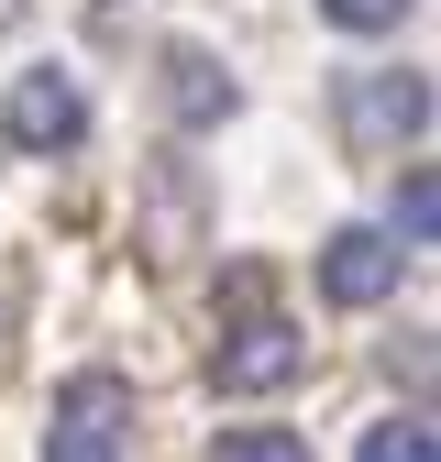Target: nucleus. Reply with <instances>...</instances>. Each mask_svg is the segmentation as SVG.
Instances as JSON below:
<instances>
[{
  "label": "nucleus",
  "mask_w": 441,
  "mask_h": 462,
  "mask_svg": "<svg viewBox=\"0 0 441 462\" xmlns=\"http://www.w3.org/2000/svg\"><path fill=\"white\" fill-rule=\"evenodd\" d=\"M386 286H398V243H386V231L353 220V231L320 243V298H331V309H375Z\"/></svg>",
  "instance_id": "obj_5"
},
{
  "label": "nucleus",
  "mask_w": 441,
  "mask_h": 462,
  "mask_svg": "<svg viewBox=\"0 0 441 462\" xmlns=\"http://www.w3.org/2000/svg\"><path fill=\"white\" fill-rule=\"evenodd\" d=\"M353 462H441V440H430V419H386V430H364Z\"/></svg>",
  "instance_id": "obj_10"
},
{
  "label": "nucleus",
  "mask_w": 441,
  "mask_h": 462,
  "mask_svg": "<svg viewBox=\"0 0 441 462\" xmlns=\"http://www.w3.org/2000/svg\"><path fill=\"white\" fill-rule=\"evenodd\" d=\"M408 12H419V0H320V23H331V33H398Z\"/></svg>",
  "instance_id": "obj_11"
},
{
  "label": "nucleus",
  "mask_w": 441,
  "mask_h": 462,
  "mask_svg": "<svg viewBox=\"0 0 441 462\" xmlns=\"http://www.w3.org/2000/svg\"><path fill=\"white\" fill-rule=\"evenodd\" d=\"M0 133H12L23 154H78L89 143V88L67 67H23L12 78V110H0Z\"/></svg>",
  "instance_id": "obj_4"
},
{
  "label": "nucleus",
  "mask_w": 441,
  "mask_h": 462,
  "mask_svg": "<svg viewBox=\"0 0 441 462\" xmlns=\"http://www.w3.org/2000/svg\"><path fill=\"white\" fill-rule=\"evenodd\" d=\"M188 254H199V177L165 165L155 177V264H188Z\"/></svg>",
  "instance_id": "obj_7"
},
{
  "label": "nucleus",
  "mask_w": 441,
  "mask_h": 462,
  "mask_svg": "<svg viewBox=\"0 0 441 462\" xmlns=\"http://www.w3.org/2000/svg\"><path fill=\"white\" fill-rule=\"evenodd\" d=\"M298 374H309V341H298L287 319H265V309L210 341V385H220V396H276V385H298Z\"/></svg>",
  "instance_id": "obj_3"
},
{
  "label": "nucleus",
  "mask_w": 441,
  "mask_h": 462,
  "mask_svg": "<svg viewBox=\"0 0 441 462\" xmlns=\"http://www.w3.org/2000/svg\"><path fill=\"white\" fill-rule=\"evenodd\" d=\"M210 462H309V440L298 430H220Z\"/></svg>",
  "instance_id": "obj_9"
},
{
  "label": "nucleus",
  "mask_w": 441,
  "mask_h": 462,
  "mask_svg": "<svg viewBox=\"0 0 441 462\" xmlns=\"http://www.w3.org/2000/svg\"><path fill=\"white\" fill-rule=\"evenodd\" d=\"M133 451V385L122 374H67L55 385V419H44V462H122Z\"/></svg>",
  "instance_id": "obj_2"
},
{
  "label": "nucleus",
  "mask_w": 441,
  "mask_h": 462,
  "mask_svg": "<svg viewBox=\"0 0 441 462\" xmlns=\"http://www.w3.org/2000/svg\"><path fill=\"white\" fill-rule=\"evenodd\" d=\"M331 122H342L353 154H398V143L430 133V78H408V67H342L331 78Z\"/></svg>",
  "instance_id": "obj_1"
},
{
  "label": "nucleus",
  "mask_w": 441,
  "mask_h": 462,
  "mask_svg": "<svg viewBox=\"0 0 441 462\" xmlns=\"http://www.w3.org/2000/svg\"><path fill=\"white\" fill-rule=\"evenodd\" d=\"M430 231H441V188H430V165H398V231H386V243H430Z\"/></svg>",
  "instance_id": "obj_8"
},
{
  "label": "nucleus",
  "mask_w": 441,
  "mask_h": 462,
  "mask_svg": "<svg viewBox=\"0 0 441 462\" xmlns=\"http://www.w3.org/2000/svg\"><path fill=\"white\" fill-rule=\"evenodd\" d=\"M12 12H23V0H0V23H12Z\"/></svg>",
  "instance_id": "obj_12"
},
{
  "label": "nucleus",
  "mask_w": 441,
  "mask_h": 462,
  "mask_svg": "<svg viewBox=\"0 0 441 462\" xmlns=\"http://www.w3.org/2000/svg\"><path fill=\"white\" fill-rule=\"evenodd\" d=\"M165 110H177V133H220L243 110V88L210 44H165Z\"/></svg>",
  "instance_id": "obj_6"
}]
</instances>
